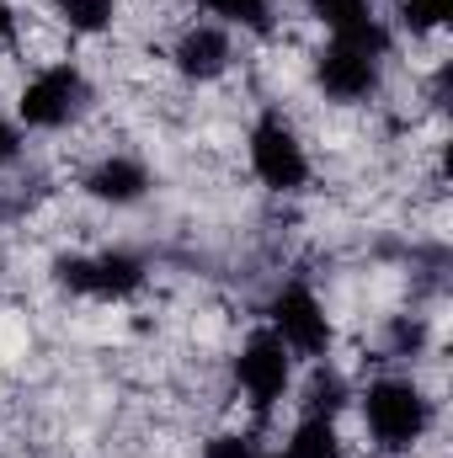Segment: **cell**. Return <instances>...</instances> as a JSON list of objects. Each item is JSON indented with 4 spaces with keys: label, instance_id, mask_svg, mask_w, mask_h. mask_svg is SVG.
<instances>
[{
    "label": "cell",
    "instance_id": "6da1fadb",
    "mask_svg": "<svg viewBox=\"0 0 453 458\" xmlns=\"http://www.w3.org/2000/svg\"><path fill=\"white\" fill-rule=\"evenodd\" d=\"M363 411H368V432H373L384 448H411V443L427 432V400H422L416 384L384 378V384L368 389Z\"/></svg>",
    "mask_w": 453,
    "mask_h": 458
},
{
    "label": "cell",
    "instance_id": "7a4b0ae2",
    "mask_svg": "<svg viewBox=\"0 0 453 458\" xmlns=\"http://www.w3.org/2000/svg\"><path fill=\"white\" fill-rule=\"evenodd\" d=\"M251 171H256L267 187H278V192L304 187L310 160H304V144L294 139V128H288V123L261 117V123L251 128Z\"/></svg>",
    "mask_w": 453,
    "mask_h": 458
},
{
    "label": "cell",
    "instance_id": "3957f363",
    "mask_svg": "<svg viewBox=\"0 0 453 458\" xmlns=\"http://www.w3.org/2000/svg\"><path fill=\"white\" fill-rule=\"evenodd\" d=\"M272 336L283 346H294V352H304V357H321L331 346V320H326L321 299L304 283L278 288V299H272Z\"/></svg>",
    "mask_w": 453,
    "mask_h": 458
},
{
    "label": "cell",
    "instance_id": "277c9868",
    "mask_svg": "<svg viewBox=\"0 0 453 458\" xmlns=\"http://www.w3.org/2000/svg\"><path fill=\"white\" fill-rule=\"evenodd\" d=\"M235 378H240V389L251 394L256 411L278 405L283 389H288V346L278 342L272 331L251 336V342L240 346V357H235Z\"/></svg>",
    "mask_w": 453,
    "mask_h": 458
},
{
    "label": "cell",
    "instance_id": "5b68a950",
    "mask_svg": "<svg viewBox=\"0 0 453 458\" xmlns=\"http://www.w3.org/2000/svg\"><path fill=\"white\" fill-rule=\"evenodd\" d=\"M59 283L75 288V293H97V299H123L144 283V267L123 250H107V256H64L59 261Z\"/></svg>",
    "mask_w": 453,
    "mask_h": 458
},
{
    "label": "cell",
    "instance_id": "8992f818",
    "mask_svg": "<svg viewBox=\"0 0 453 458\" xmlns=\"http://www.w3.org/2000/svg\"><path fill=\"white\" fill-rule=\"evenodd\" d=\"M75 102H81V75L70 64H54V70H43V75L27 81L21 117H27V128H59V123H70Z\"/></svg>",
    "mask_w": 453,
    "mask_h": 458
},
{
    "label": "cell",
    "instance_id": "52a82bcc",
    "mask_svg": "<svg viewBox=\"0 0 453 458\" xmlns=\"http://www.w3.org/2000/svg\"><path fill=\"white\" fill-rule=\"evenodd\" d=\"M315 81H321V91L337 97V102H363V97L379 86V70H373L368 54L331 43V48L321 54V64H315Z\"/></svg>",
    "mask_w": 453,
    "mask_h": 458
},
{
    "label": "cell",
    "instance_id": "ba28073f",
    "mask_svg": "<svg viewBox=\"0 0 453 458\" xmlns=\"http://www.w3.org/2000/svg\"><path fill=\"white\" fill-rule=\"evenodd\" d=\"M229 64V38L219 27H192L182 43H176V70L192 75V81H214Z\"/></svg>",
    "mask_w": 453,
    "mask_h": 458
},
{
    "label": "cell",
    "instance_id": "9c48e42d",
    "mask_svg": "<svg viewBox=\"0 0 453 458\" xmlns=\"http://www.w3.org/2000/svg\"><path fill=\"white\" fill-rule=\"evenodd\" d=\"M144 187H150V176H144V165L139 160H102L91 176H86V192L91 198H102V203H133V198H144Z\"/></svg>",
    "mask_w": 453,
    "mask_h": 458
},
{
    "label": "cell",
    "instance_id": "30bf717a",
    "mask_svg": "<svg viewBox=\"0 0 453 458\" xmlns=\"http://www.w3.org/2000/svg\"><path fill=\"white\" fill-rule=\"evenodd\" d=\"M288 458H341V437H337V427H331V416H304L294 427Z\"/></svg>",
    "mask_w": 453,
    "mask_h": 458
},
{
    "label": "cell",
    "instance_id": "8fae6325",
    "mask_svg": "<svg viewBox=\"0 0 453 458\" xmlns=\"http://www.w3.org/2000/svg\"><path fill=\"white\" fill-rule=\"evenodd\" d=\"M59 16L70 21V32H102L113 21V0H59Z\"/></svg>",
    "mask_w": 453,
    "mask_h": 458
},
{
    "label": "cell",
    "instance_id": "7c38bea8",
    "mask_svg": "<svg viewBox=\"0 0 453 458\" xmlns=\"http://www.w3.org/2000/svg\"><path fill=\"white\" fill-rule=\"evenodd\" d=\"M310 11H315V16L337 32V38L368 21V0H310Z\"/></svg>",
    "mask_w": 453,
    "mask_h": 458
},
{
    "label": "cell",
    "instance_id": "4fadbf2b",
    "mask_svg": "<svg viewBox=\"0 0 453 458\" xmlns=\"http://www.w3.org/2000/svg\"><path fill=\"white\" fill-rule=\"evenodd\" d=\"M214 16H225V21H240V27H256V32H267L272 27V16H267V0H203Z\"/></svg>",
    "mask_w": 453,
    "mask_h": 458
},
{
    "label": "cell",
    "instance_id": "5bb4252c",
    "mask_svg": "<svg viewBox=\"0 0 453 458\" xmlns=\"http://www.w3.org/2000/svg\"><path fill=\"white\" fill-rule=\"evenodd\" d=\"M400 16H406V27L427 32V27H443V21L453 16V0H406Z\"/></svg>",
    "mask_w": 453,
    "mask_h": 458
},
{
    "label": "cell",
    "instance_id": "9a60e30c",
    "mask_svg": "<svg viewBox=\"0 0 453 458\" xmlns=\"http://www.w3.org/2000/svg\"><path fill=\"white\" fill-rule=\"evenodd\" d=\"M337 405H341V378H331V373L315 378L310 384V416H331Z\"/></svg>",
    "mask_w": 453,
    "mask_h": 458
},
{
    "label": "cell",
    "instance_id": "2e32d148",
    "mask_svg": "<svg viewBox=\"0 0 453 458\" xmlns=\"http://www.w3.org/2000/svg\"><path fill=\"white\" fill-rule=\"evenodd\" d=\"M203 458H256V454H251L245 437H219V443H209V454Z\"/></svg>",
    "mask_w": 453,
    "mask_h": 458
},
{
    "label": "cell",
    "instance_id": "e0dca14e",
    "mask_svg": "<svg viewBox=\"0 0 453 458\" xmlns=\"http://www.w3.org/2000/svg\"><path fill=\"white\" fill-rule=\"evenodd\" d=\"M11 155H16V128H11V123L0 117V165H5Z\"/></svg>",
    "mask_w": 453,
    "mask_h": 458
},
{
    "label": "cell",
    "instance_id": "ac0fdd59",
    "mask_svg": "<svg viewBox=\"0 0 453 458\" xmlns=\"http://www.w3.org/2000/svg\"><path fill=\"white\" fill-rule=\"evenodd\" d=\"M11 27H16V16H11V5L0 0V38H11Z\"/></svg>",
    "mask_w": 453,
    "mask_h": 458
},
{
    "label": "cell",
    "instance_id": "d6986e66",
    "mask_svg": "<svg viewBox=\"0 0 453 458\" xmlns=\"http://www.w3.org/2000/svg\"><path fill=\"white\" fill-rule=\"evenodd\" d=\"M267 458H288V454H267Z\"/></svg>",
    "mask_w": 453,
    "mask_h": 458
}]
</instances>
